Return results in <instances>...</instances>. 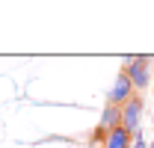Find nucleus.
Segmentation results:
<instances>
[{
	"instance_id": "nucleus-3",
	"label": "nucleus",
	"mask_w": 154,
	"mask_h": 148,
	"mask_svg": "<svg viewBox=\"0 0 154 148\" xmlns=\"http://www.w3.org/2000/svg\"><path fill=\"white\" fill-rule=\"evenodd\" d=\"M136 95V89H134V83H131V77L125 71H119V77L113 80V89L107 92V104H116V107H125L131 98Z\"/></svg>"
},
{
	"instance_id": "nucleus-8",
	"label": "nucleus",
	"mask_w": 154,
	"mask_h": 148,
	"mask_svg": "<svg viewBox=\"0 0 154 148\" xmlns=\"http://www.w3.org/2000/svg\"><path fill=\"white\" fill-rule=\"evenodd\" d=\"M151 148H154V142H151Z\"/></svg>"
},
{
	"instance_id": "nucleus-7",
	"label": "nucleus",
	"mask_w": 154,
	"mask_h": 148,
	"mask_svg": "<svg viewBox=\"0 0 154 148\" xmlns=\"http://www.w3.org/2000/svg\"><path fill=\"white\" fill-rule=\"evenodd\" d=\"M151 122H154V116H151Z\"/></svg>"
},
{
	"instance_id": "nucleus-4",
	"label": "nucleus",
	"mask_w": 154,
	"mask_h": 148,
	"mask_svg": "<svg viewBox=\"0 0 154 148\" xmlns=\"http://www.w3.org/2000/svg\"><path fill=\"white\" fill-rule=\"evenodd\" d=\"M119 128H122V107H116V104H104L98 130H101V133H113V130H119Z\"/></svg>"
},
{
	"instance_id": "nucleus-1",
	"label": "nucleus",
	"mask_w": 154,
	"mask_h": 148,
	"mask_svg": "<svg viewBox=\"0 0 154 148\" xmlns=\"http://www.w3.org/2000/svg\"><path fill=\"white\" fill-rule=\"evenodd\" d=\"M151 65H154V56H125L122 59V71L131 77L136 92H148V86H151Z\"/></svg>"
},
{
	"instance_id": "nucleus-5",
	"label": "nucleus",
	"mask_w": 154,
	"mask_h": 148,
	"mask_svg": "<svg viewBox=\"0 0 154 148\" xmlns=\"http://www.w3.org/2000/svg\"><path fill=\"white\" fill-rule=\"evenodd\" d=\"M131 142H134V136L125 128H119V130H113V133L104 136V148H131Z\"/></svg>"
},
{
	"instance_id": "nucleus-6",
	"label": "nucleus",
	"mask_w": 154,
	"mask_h": 148,
	"mask_svg": "<svg viewBox=\"0 0 154 148\" xmlns=\"http://www.w3.org/2000/svg\"><path fill=\"white\" fill-rule=\"evenodd\" d=\"M131 148H151V142H145V136H142V130L134 136V142H131Z\"/></svg>"
},
{
	"instance_id": "nucleus-2",
	"label": "nucleus",
	"mask_w": 154,
	"mask_h": 148,
	"mask_svg": "<svg viewBox=\"0 0 154 148\" xmlns=\"http://www.w3.org/2000/svg\"><path fill=\"white\" fill-rule=\"evenodd\" d=\"M142 110H145L142 95H134V98L122 107V128L128 130L131 136H136V133L142 130Z\"/></svg>"
}]
</instances>
